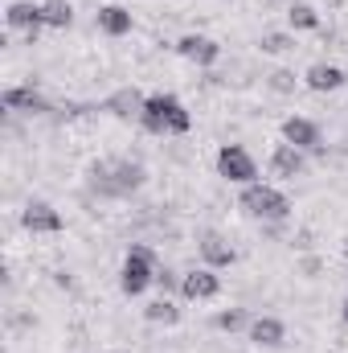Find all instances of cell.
<instances>
[{
  "label": "cell",
  "mask_w": 348,
  "mask_h": 353,
  "mask_svg": "<svg viewBox=\"0 0 348 353\" xmlns=\"http://www.w3.org/2000/svg\"><path fill=\"white\" fill-rule=\"evenodd\" d=\"M217 292H221V279H217L213 267H193V271L180 275V296L184 300H213Z\"/></svg>",
  "instance_id": "obj_8"
},
{
  "label": "cell",
  "mask_w": 348,
  "mask_h": 353,
  "mask_svg": "<svg viewBox=\"0 0 348 353\" xmlns=\"http://www.w3.org/2000/svg\"><path fill=\"white\" fill-rule=\"evenodd\" d=\"M90 185L107 197H123V193L144 185V169L131 165V161H102V165L90 169Z\"/></svg>",
  "instance_id": "obj_2"
},
{
  "label": "cell",
  "mask_w": 348,
  "mask_h": 353,
  "mask_svg": "<svg viewBox=\"0 0 348 353\" xmlns=\"http://www.w3.org/2000/svg\"><path fill=\"white\" fill-rule=\"evenodd\" d=\"M270 169H274V176H283V181H295V176L307 173V157H303V148H295V144H279V148L270 152Z\"/></svg>",
  "instance_id": "obj_11"
},
{
  "label": "cell",
  "mask_w": 348,
  "mask_h": 353,
  "mask_svg": "<svg viewBox=\"0 0 348 353\" xmlns=\"http://www.w3.org/2000/svg\"><path fill=\"white\" fill-rule=\"evenodd\" d=\"M144 316H148V325H176L180 321V308H176L168 296H160V300H152L144 308Z\"/></svg>",
  "instance_id": "obj_19"
},
{
  "label": "cell",
  "mask_w": 348,
  "mask_h": 353,
  "mask_svg": "<svg viewBox=\"0 0 348 353\" xmlns=\"http://www.w3.org/2000/svg\"><path fill=\"white\" fill-rule=\"evenodd\" d=\"M201 259H205V267H213V271H217V267L234 263V259H238V251H234L221 234H205V239H201Z\"/></svg>",
  "instance_id": "obj_15"
},
{
  "label": "cell",
  "mask_w": 348,
  "mask_h": 353,
  "mask_svg": "<svg viewBox=\"0 0 348 353\" xmlns=\"http://www.w3.org/2000/svg\"><path fill=\"white\" fill-rule=\"evenodd\" d=\"M41 12H45V25L50 29H70L74 25V4L70 0H45Z\"/></svg>",
  "instance_id": "obj_18"
},
{
  "label": "cell",
  "mask_w": 348,
  "mask_h": 353,
  "mask_svg": "<svg viewBox=\"0 0 348 353\" xmlns=\"http://www.w3.org/2000/svg\"><path fill=\"white\" fill-rule=\"evenodd\" d=\"M4 25H8L12 33H21V37L33 46L37 33L45 29V12H41V4H33V0H12V4L4 8Z\"/></svg>",
  "instance_id": "obj_6"
},
{
  "label": "cell",
  "mask_w": 348,
  "mask_h": 353,
  "mask_svg": "<svg viewBox=\"0 0 348 353\" xmlns=\"http://www.w3.org/2000/svg\"><path fill=\"white\" fill-rule=\"evenodd\" d=\"M98 29L107 37H123V33H131V12L123 4H102L98 8Z\"/></svg>",
  "instance_id": "obj_17"
},
{
  "label": "cell",
  "mask_w": 348,
  "mask_h": 353,
  "mask_svg": "<svg viewBox=\"0 0 348 353\" xmlns=\"http://www.w3.org/2000/svg\"><path fill=\"white\" fill-rule=\"evenodd\" d=\"M238 205L250 214V218H259V222H283L287 214H291V201L274 189V185H242V197H238Z\"/></svg>",
  "instance_id": "obj_3"
},
{
  "label": "cell",
  "mask_w": 348,
  "mask_h": 353,
  "mask_svg": "<svg viewBox=\"0 0 348 353\" xmlns=\"http://www.w3.org/2000/svg\"><path fill=\"white\" fill-rule=\"evenodd\" d=\"M21 226H25L29 234H58L66 222H62V214H58L50 201H29V205L21 210Z\"/></svg>",
  "instance_id": "obj_7"
},
{
  "label": "cell",
  "mask_w": 348,
  "mask_h": 353,
  "mask_svg": "<svg viewBox=\"0 0 348 353\" xmlns=\"http://www.w3.org/2000/svg\"><path fill=\"white\" fill-rule=\"evenodd\" d=\"M287 21H291V29H320V12L312 4H291Z\"/></svg>",
  "instance_id": "obj_21"
},
{
  "label": "cell",
  "mask_w": 348,
  "mask_h": 353,
  "mask_svg": "<svg viewBox=\"0 0 348 353\" xmlns=\"http://www.w3.org/2000/svg\"><path fill=\"white\" fill-rule=\"evenodd\" d=\"M176 54L188 58L193 66H213V62L221 58V46H217L213 37H205V33H184V37L176 41Z\"/></svg>",
  "instance_id": "obj_9"
},
{
  "label": "cell",
  "mask_w": 348,
  "mask_h": 353,
  "mask_svg": "<svg viewBox=\"0 0 348 353\" xmlns=\"http://www.w3.org/2000/svg\"><path fill=\"white\" fill-rule=\"evenodd\" d=\"M156 255L148 251V247H131L127 251V259H123V271H119V288H123V296H144L152 283H156Z\"/></svg>",
  "instance_id": "obj_4"
},
{
  "label": "cell",
  "mask_w": 348,
  "mask_h": 353,
  "mask_svg": "<svg viewBox=\"0 0 348 353\" xmlns=\"http://www.w3.org/2000/svg\"><path fill=\"white\" fill-rule=\"evenodd\" d=\"M283 144H295L303 152H320V123H312L303 115H287L283 119Z\"/></svg>",
  "instance_id": "obj_10"
},
{
  "label": "cell",
  "mask_w": 348,
  "mask_h": 353,
  "mask_svg": "<svg viewBox=\"0 0 348 353\" xmlns=\"http://www.w3.org/2000/svg\"><path fill=\"white\" fill-rule=\"evenodd\" d=\"M283 337H287V329H283V321H279V316H259V321H250V341L262 345V350L283 345Z\"/></svg>",
  "instance_id": "obj_16"
},
{
  "label": "cell",
  "mask_w": 348,
  "mask_h": 353,
  "mask_svg": "<svg viewBox=\"0 0 348 353\" xmlns=\"http://www.w3.org/2000/svg\"><path fill=\"white\" fill-rule=\"evenodd\" d=\"M156 283H160V288L168 292V288H173V283H176V279H173V271H156Z\"/></svg>",
  "instance_id": "obj_24"
},
{
  "label": "cell",
  "mask_w": 348,
  "mask_h": 353,
  "mask_svg": "<svg viewBox=\"0 0 348 353\" xmlns=\"http://www.w3.org/2000/svg\"><path fill=\"white\" fill-rule=\"evenodd\" d=\"M213 325H217L221 333H238V329H250V312H246V308H226V312L213 316Z\"/></svg>",
  "instance_id": "obj_20"
},
{
  "label": "cell",
  "mask_w": 348,
  "mask_h": 353,
  "mask_svg": "<svg viewBox=\"0 0 348 353\" xmlns=\"http://www.w3.org/2000/svg\"><path fill=\"white\" fill-rule=\"evenodd\" d=\"M345 321H348V300H345Z\"/></svg>",
  "instance_id": "obj_25"
},
{
  "label": "cell",
  "mask_w": 348,
  "mask_h": 353,
  "mask_svg": "<svg viewBox=\"0 0 348 353\" xmlns=\"http://www.w3.org/2000/svg\"><path fill=\"white\" fill-rule=\"evenodd\" d=\"M270 87H274V90H291V87H295V79H291L287 70H279V74H270Z\"/></svg>",
  "instance_id": "obj_23"
},
{
  "label": "cell",
  "mask_w": 348,
  "mask_h": 353,
  "mask_svg": "<svg viewBox=\"0 0 348 353\" xmlns=\"http://www.w3.org/2000/svg\"><path fill=\"white\" fill-rule=\"evenodd\" d=\"M144 103H148V94H140L135 87H123L107 99V111H111L115 119H140V115H144Z\"/></svg>",
  "instance_id": "obj_13"
},
{
  "label": "cell",
  "mask_w": 348,
  "mask_h": 353,
  "mask_svg": "<svg viewBox=\"0 0 348 353\" xmlns=\"http://www.w3.org/2000/svg\"><path fill=\"white\" fill-rule=\"evenodd\" d=\"M140 123H144L152 136H184V132L193 128V115L184 111V103H180L176 94H148Z\"/></svg>",
  "instance_id": "obj_1"
},
{
  "label": "cell",
  "mask_w": 348,
  "mask_h": 353,
  "mask_svg": "<svg viewBox=\"0 0 348 353\" xmlns=\"http://www.w3.org/2000/svg\"><path fill=\"white\" fill-rule=\"evenodd\" d=\"M345 70L340 66H332V62H316V66H307V74H303V83H307V90H340L345 87Z\"/></svg>",
  "instance_id": "obj_14"
},
{
  "label": "cell",
  "mask_w": 348,
  "mask_h": 353,
  "mask_svg": "<svg viewBox=\"0 0 348 353\" xmlns=\"http://www.w3.org/2000/svg\"><path fill=\"white\" fill-rule=\"evenodd\" d=\"M0 103H4V111H17V115H41V111H50V103L33 87H8L0 94Z\"/></svg>",
  "instance_id": "obj_12"
},
{
  "label": "cell",
  "mask_w": 348,
  "mask_h": 353,
  "mask_svg": "<svg viewBox=\"0 0 348 353\" xmlns=\"http://www.w3.org/2000/svg\"><path fill=\"white\" fill-rule=\"evenodd\" d=\"M217 173L226 176L230 185H254L259 181V161L242 148V144H226L217 152Z\"/></svg>",
  "instance_id": "obj_5"
},
{
  "label": "cell",
  "mask_w": 348,
  "mask_h": 353,
  "mask_svg": "<svg viewBox=\"0 0 348 353\" xmlns=\"http://www.w3.org/2000/svg\"><path fill=\"white\" fill-rule=\"evenodd\" d=\"M287 50H295V37H287V33H266L262 37V54H287Z\"/></svg>",
  "instance_id": "obj_22"
}]
</instances>
